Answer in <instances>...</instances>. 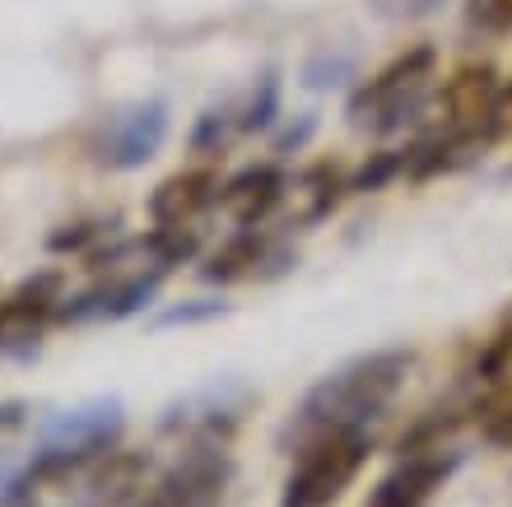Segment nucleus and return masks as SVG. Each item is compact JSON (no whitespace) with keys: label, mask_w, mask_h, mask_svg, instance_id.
<instances>
[{"label":"nucleus","mask_w":512,"mask_h":507,"mask_svg":"<svg viewBox=\"0 0 512 507\" xmlns=\"http://www.w3.org/2000/svg\"><path fill=\"white\" fill-rule=\"evenodd\" d=\"M410 368H415L410 349H373V354L340 363L336 373H326L294 405V414L280 428V447L298 452V447H308V442L326 438V433H350V428L378 424L391 410V401L401 396Z\"/></svg>","instance_id":"nucleus-1"},{"label":"nucleus","mask_w":512,"mask_h":507,"mask_svg":"<svg viewBox=\"0 0 512 507\" xmlns=\"http://www.w3.org/2000/svg\"><path fill=\"white\" fill-rule=\"evenodd\" d=\"M433 84H438V52L429 42L405 47L391 56L378 75H368L350 94V126L368 135H396L433 103Z\"/></svg>","instance_id":"nucleus-2"},{"label":"nucleus","mask_w":512,"mask_h":507,"mask_svg":"<svg viewBox=\"0 0 512 507\" xmlns=\"http://www.w3.org/2000/svg\"><path fill=\"white\" fill-rule=\"evenodd\" d=\"M368 452H373L368 428L326 433V438L298 447V461L280 489V507H336L345 489L359 480V470L368 466Z\"/></svg>","instance_id":"nucleus-3"},{"label":"nucleus","mask_w":512,"mask_h":507,"mask_svg":"<svg viewBox=\"0 0 512 507\" xmlns=\"http://www.w3.org/2000/svg\"><path fill=\"white\" fill-rule=\"evenodd\" d=\"M122 401H94L70 410L66 419H56L42 438V452L33 456L24 480L42 484V480H66V475H84L98 456H108L122 438Z\"/></svg>","instance_id":"nucleus-4"},{"label":"nucleus","mask_w":512,"mask_h":507,"mask_svg":"<svg viewBox=\"0 0 512 507\" xmlns=\"http://www.w3.org/2000/svg\"><path fill=\"white\" fill-rule=\"evenodd\" d=\"M233 480V456L224 438H191V447L149 484L135 507H219Z\"/></svg>","instance_id":"nucleus-5"},{"label":"nucleus","mask_w":512,"mask_h":507,"mask_svg":"<svg viewBox=\"0 0 512 507\" xmlns=\"http://www.w3.org/2000/svg\"><path fill=\"white\" fill-rule=\"evenodd\" d=\"M163 135H168V107L159 98L154 103H135L98 126L94 159L103 168H140V163H149L159 154Z\"/></svg>","instance_id":"nucleus-6"},{"label":"nucleus","mask_w":512,"mask_h":507,"mask_svg":"<svg viewBox=\"0 0 512 507\" xmlns=\"http://www.w3.org/2000/svg\"><path fill=\"white\" fill-rule=\"evenodd\" d=\"M159 284H163V270H112L108 280H98L94 289L61 298L56 317L75 321V326H84V321H122L159 294Z\"/></svg>","instance_id":"nucleus-7"},{"label":"nucleus","mask_w":512,"mask_h":507,"mask_svg":"<svg viewBox=\"0 0 512 507\" xmlns=\"http://www.w3.org/2000/svg\"><path fill=\"white\" fill-rule=\"evenodd\" d=\"M499 70L489 66V61H466L457 66L447 80H438V121H443V131H471L480 135L489 145L485 135V121H489V107H494V94H499Z\"/></svg>","instance_id":"nucleus-8"},{"label":"nucleus","mask_w":512,"mask_h":507,"mask_svg":"<svg viewBox=\"0 0 512 507\" xmlns=\"http://www.w3.org/2000/svg\"><path fill=\"white\" fill-rule=\"evenodd\" d=\"M219 173L210 168H187V173L163 177L154 196H149V219L154 228H182V233H196L205 214L219 205Z\"/></svg>","instance_id":"nucleus-9"},{"label":"nucleus","mask_w":512,"mask_h":507,"mask_svg":"<svg viewBox=\"0 0 512 507\" xmlns=\"http://www.w3.org/2000/svg\"><path fill=\"white\" fill-rule=\"evenodd\" d=\"M284 266H289V252H284V242L270 228H238L233 238L219 242V252L201 266V275L210 284H238Z\"/></svg>","instance_id":"nucleus-10"},{"label":"nucleus","mask_w":512,"mask_h":507,"mask_svg":"<svg viewBox=\"0 0 512 507\" xmlns=\"http://www.w3.org/2000/svg\"><path fill=\"white\" fill-rule=\"evenodd\" d=\"M284 196H289V177L275 163H256V168L233 173L219 187V210L229 214L238 228H266L270 214L284 205Z\"/></svg>","instance_id":"nucleus-11"},{"label":"nucleus","mask_w":512,"mask_h":507,"mask_svg":"<svg viewBox=\"0 0 512 507\" xmlns=\"http://www.w3.org/2000/svg\"><path fill=\"white\" fill-rule=\"evenodd\" d=\"M452 456L443 447H424V452H410L401 466L382 475L373 498L364 507H429V498L443 489V480L452 475Z\"/></svg>","instance_id":"nucleus-12"},{"label":"nucleus","mask_w":512,"mask_h":507,"mask_svg":"<svg viewBox=\"0 0 512 507\" xmlns=\"http://www.w3.org/2000/svg\"><path fill=\"white\" fill-rule=\"evenodd\" d=\"M149 489V456L145 452H117L98 456L84 470V489L75 507H135L140 494Z\"/></svg>","instance_id":"nucleus-13"},{"label":"nucleus","mask_w":512,"mask_h":507,"mask_svg":"<svg viewBox=\"0 0 512 507\" xmlns=\"http://www.w3.org/2000/svg\"><path fill=\"white\" fill-rule=\"evenodd\" d=\"M61 294H56V275L24 280L14 294L0 298V345H33L42 326L56 317Z\"/></svg>","instance_id":"nucleus-14"},{"label":"nucleus","mask_w":512,"mask_h":507,"mask_svg":"<svg viewBox=\"0 0 512 507\" xmlns=\"http://www.w3.org/2000/svg\"><path fill=\"white\" fill-rule=\"evenodd\" d=\"M350 191V182L340 177V168H331V163H312L308 173H298L294 182H289V196L284 201H294V224H317V219H326V214L340 205V196Z\"/></svg>","instance_id":"nucleus-15"},{"label":"nucleus","mask_w":512,"mask_h":507,"mask_svg":"<svg viewBox=\"0 0 512 507\" xmlns=\"http://www.w3.org/2000/svg\"><path fill=\"white\" fill-rule=\"evenodd\" d=\"M471 382L480 391H489V396H499V391L512 387V303L503 307V317L494 321V331L485 335V345L475 354Z\"/></svg>","instance_id":"nucleus-16"},{"label":"nucleus","mask_w":512,"mask_h":507,"mask_svg":"<svg viewBox=\"0 0 512 507\" xmlns=\"http://www.w3.org/2000/svg\"><path fill=\"white\" fill-rule=\"evenodd\" d=\"M112 228H117V219H80V224H66V233H52V238H47V247H52V252H84L89 242H98V247H103V242L112 238ZM98 247H94V252H98Z\"/></svg>","instance_id":"nucleus-17"},{"label":"nucleus","mask_w":512,"mask_h":507,"mask_svg":"<svg viewBox=\"0 0 512 507\" xmlns=\"http://www.w3.org/2000/svg\"><path fill=\"white\" fill-rule=\"evenodd\" d=\"M480 438L499 452H512V387L494 396V405L485 410V424H480Z\"/></svg>","instance_id":"nucleus-18"},{"label":"nucleus","mask_w":512,"mask_h":507,"mask_svg":"<svg viewBox=\"0 0 512 507\" xmlns=\"http://www.w3.org/2000/svg\"><path fill=\"white\" fill-rule=\"evenodd\" d=\"M466 24L480 33H512V0H466Z\"/></svg>","instance_id":"nucleus-19"},{"label":"nucleus","mask_w":512,"mask_h":507,"mask_svg":"<svg viewBox=\"0 0 512 507\" xmlns=\"http://www.w3.org/2000/svg\"><path fill=\"white\" fill-rule=\"evenodd\" d=\"M485 135H489V145H494V140H512V80H503L499 94H494V107H489V121H485Z\"/></svg>","instance_id":"nucleus-20"},{"label":"nucleus","mask_w":512,"mask_h":507,"mask_svg":"<svg viewBox=\"0 0 512 507\" xmlns=\"http://www.w3.org/2000/svg\"><path fill=\"white\" fill-rule=\"evenodd\" d=\"M0 507H38V498H33V484H28V480L0 484Z\"/></svg>","instance_id":"nucleus-21"},{"label":"nucleus","mask_w":512,"mask_h":507,"mask_svg":"<svg viewBox=\"0 0 512 507\" xmlns=\"http://www.w3.org/2000/svg\"><path fill=\"white\" fill-rule=\"evenodd\" d=\"M24 424V405L19 401H0V433H10V428Z\"/></svg>","instance_id":"nucleus-22"}]
</instances>
